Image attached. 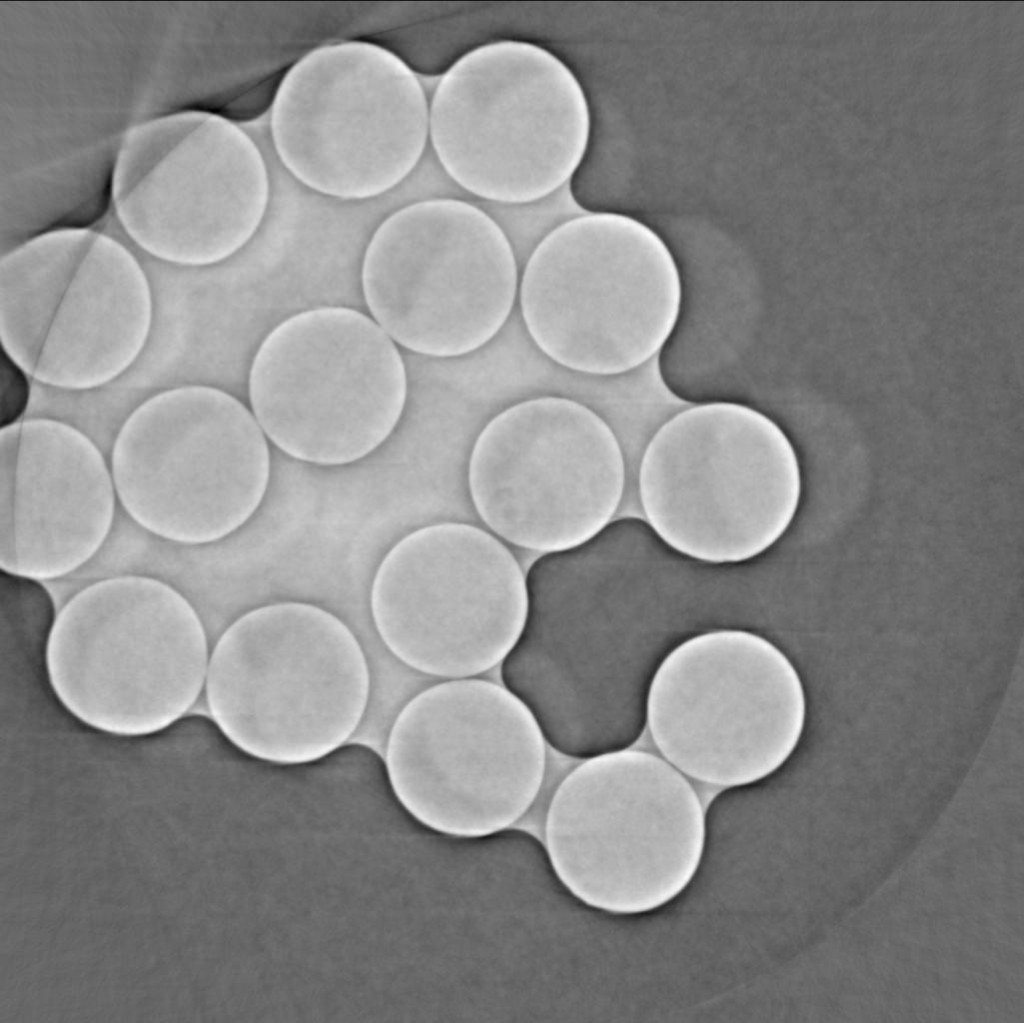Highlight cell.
<instances>
[{"label":"cell","mask_w":1024,"mask_h":1023,"mask_svg":"<svg viewBox=\"0 0 1024 1023\" xmlns=\"http://www.w3.org/2000/svg\"><path fill=\"white\" fill-rule=\"evenodd\" d=\"M49 689L74 720L118 738L158 735L203 694L211 643L192 602L159 578L96 580L59 608L44 643Z\"/></svg>","instance_id":"1"},{"label":"cell","mask_w":1024,"mask_h":1023,"mask_svg":"<svg viewBox=\"0 0 1024 1023\" xmlns=\"http://www.w3.org/2000/svg\"><path fill=\"white\" fill-rule=\"evenodd\" d=\"M371 675L361 643L337 616L302 602L246 612L211 645L203 694L222 736L276 765L319 761L356 733Z\"/></svg>","instance_id":"2"},{"label":"cell","mask_w":1024,"mask_h":1023,"mask_svg":"<svg viewBox=\"0 0 1024 1023\" xmlns=\"http://www.w3.org/2000/svg\"><path fill=\"white\" fill-rule=\"evenodd\" d=\"M706 841V811L689 778L631 747L581 760L544 813L553 875L578 902L611 915L675 900L696 876Z\"/></svg>","instance_id":"3"},{"label":"cell","mask_w":1024,"mask_h":1023,"mask_svg":"<svg viewBox=\"0 0 1024 1023\" xmlns=\"http://www.w3.org/2000/svg\"><path fill=\"white\" fill-rule=\"evenodd\" d=\"M535 345L569 370L596 377L660 356L676 332L684 288L676 258L645 222L585 212L536 244L518 288Z\"/></svg>","instance_id":"4"},{"label":"cell","mask_w":1024,"mask_h":1023,"mask_svg":"<svg viewBox=\"0 0 1024 1023\" xmlns=\"http://www.w3.org/2000/svg\"><path fill=\"white\" fill-rule=\"evenodd\" d=\"M642 517L675 552L737 564L770 549L802 495L797 452L768 415L737 402L682 409L648 442L636 474Z\"/></svg>","instance_id":"5"},{"label":"cell","mask_w":1024,"mask_h":1023,"mask_svg":"<svg viewBox=\"0 0 1024 1023\" xmlns=\"http://www.w3.org/2000/svg\"><path fill=\"white\" fill-rule=\"evenodd\" d=\"M592 115L574 72L522 40L487 42L438 77L429 144L472 198L518 204L571 183L585 160Z\"/></svg>","instance_id":"6"},{"label":"cell","mask_w":1024,"mask_h":1023,"mask_svg":"<svg viewBox=\"0 0 1024 1023\" xmlns=\"http://www.w3.org/2000/svg\"><path fill=\"white\" fill-rule=\"evenodd\" d=\"M547 750L530 710L502 683L442 679L398 710L384 764L395 800L415 822L470 840L503 833L527 815Z\"/></svg>","instance_id":"7"},{"label":"cell","mask_w":1024,"mask_h":1023,"mask_svg":"<svg viewBox=\"0 0 1024 1023\" xmlns=\"http://www.w3.org/2000/svg\"><path fill=\"white\" fill-rule=\"evenodd\" d=\"M154 317L143 265L102 231H53L0 257L1 350L47 387L118 380L146 349Z\"/></svg>","instance_id":"8"},{"label":"cell","mask_w":1024,"mask_h":1023,"mask_svg":"<svg viewBox=\"0 0 1024 1023\" xmlns=\"http://www.w3.org/2000/svg\"><path fill=\"white\" fill-rule=\"evenodd\" d=\"M644 718L660 756L690 779L759 783L792 757L807 699L787 654L750 630L720 628L671 648L651 676Z\"/></svg>","instance_id":"9"},{"label":"cell","mask_w":1024,"mask_h":1023,"mask_svg":"<svg viewBox=\"0 0 1024 1023\" xmlns=\"http://www.w3.org/2000/svg\"><path fill=\"white\" fill-rule=\"evenodd\" d=\"M425 87L398 55L351 40L317 47L290 67L270 109L275 153L294 179L338 200L397 189L429 146Z\"/></svg>","instance_id":"10"},{"label":"cell","mask_w":1024,"mask_h":1023,"mask_svg":"<svg viewBox=\"0 0 1024 1023\" xmlns=\"http://www.w3.org/2000/svg\"><path fill=\"white\" fill-rule=\"evenodd\" d=\"M526 575L523 629L501 683L537 721L548 746L583 760L640 734L617 619L612 566L586 544L542 554Z\"/></svg>","instance_id":"11"},{"label":"cell","mask_w":1024,"mask_h":1023,"mask_svg":"<svg viewBox=\"0 0 1024 1023\" xmlns=\"http://www.w3.org/2000/svg\"><path fill=\"white\" fill-rule=\"evenodd\" d=\"M110 469L118 503L154 537L177 545L219 541L260 506L270 476L263 430L219 388L159 391L125 418Z\"/></svg>","instance_id":"12"},{"label":"cell","mask_w":1024,"mask_h":1023,"mask_svg":"<svg viewBox=\"0 0 1024 1023\" xmlns=\"http://www.w3.org/2000/svg\"><path fill=\"white\" fill-rule=\"evenodd\" d=\"M270 194L268 165L247 131L223 115L190 109L150 118L126 133L109 202L143 252L203 268L248 244Z\"/></svg>","instance_id":"13"},{"label":"cell","mask_w":1024,"mask_h":1023,"mask_svg":"<svg viewBox=\"0 0 1024 1023\" xmlns=\"http://www.w3.org/2000/svg\"><path fill=\"white\" fill-rule=\"evenodd\" d=\"M363 297L395 342L454 358L485 346L507 322L519 288L512 244L473 200L437 198L394 210L361 266Z\"/></svg>","instance_id":"14"},{"label":"cell","mask_w":1024,"mask_h":1023,"mask_svg":"<svg viewBox=\"0 0 1024 1023\" xmlns=\"http://www.w3.org/2000/svg\"><path fill=\"white\" fill-rule=\"evenodd\" d=\"M407 392L393 340L370 317L342 306L281 321L260 343L248 376L263 432L289 456L324 466L377 449L400 421Z\"/></svg>","instance_id":"15"},{"label":"cell","mask_w":1024,"mask_h":1023,"mask_svg":"<svg viewBox=\"0 0 1024 1023\" xmlns=\"http://www.w3.org/2000/svg\"><path fill=\"white\" fill-rule=\"evenodd\" d=\"M467 485L491 533L545 554L609 526L625 499L628 473L602 416L569 398L541 396L485 424L470 452Z\"/></svg>","instance_id":"16"},{"label":"cell","mask_w":1024,"mask_h":1023,"mask_svg":"<svg viewBox=\"0 0 1024 1023\" xmlns=\"http://www.w3.org/2000/svg\"><path fill=\"white\" fill-rule=\"evenodd\" d=\"M528 606L526 575L490 531L462 522L418 528L385 555L370 607L396 660L438 679L479 677L516 643Z\"/></svg>","instance_id":"17"},{"label":"cell","mask_w":1024,"mask_h":1023,"mask_svg":"<svg viewBox=\"0 0 1024 1023\" xmlns=\"http://www.w3.org/2000/svg\"><path fill=\"white\" fill-rule=\"evenodd\" d=\"M109 463L77 427L49 417L0 428V569L45 581L92 560L114 525Z\"/></svg>","instance_id":"18"},{"label":"cell","mask_w":1024,"mask_h":1023,"mask_svg":"<svg viewBox=\"0 0 1024 1023\" xmlns=\"http://www.w3.org/2000/svg\"><path fill=\"white\" fill-rule=\"evenodd\" d=\"M30 376L5 352L0 356V428L24 419L32 397Z\"/></svg>","instance_id":"19"}]
</instances>
